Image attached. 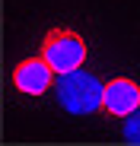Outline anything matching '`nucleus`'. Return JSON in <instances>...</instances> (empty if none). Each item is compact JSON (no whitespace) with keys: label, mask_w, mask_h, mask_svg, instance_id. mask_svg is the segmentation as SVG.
<instances>
[{"label":"nucleus","mask_w":140,"mask_h":146,"mask_svg":"<svg viewBox=\"0 0 140 146\" xmlns=\"http://www.w3.org/2000/svg\"><path fill=\"white\" fill-rule=\"evenodd\" d=\"M54 89H57L61 108H67L70 114H92L102 108V99H105V86L83 67L73 73H61Z\"/></svg>","instance_id":"f257e3e1"},{"label":"nucleus","mask_w":140,"mask_h":146,"mask_svg":"<svg viewBox=\"0 0 140 146\" xmlns=\"http://www.w3.org/2000/svg\"><path fill=\"white\" fill-rule=\"evenodd\" d=\"M38 54L61 76V73H73V70H80L86 64L89 48H86V38L80 32H73V29H48L45 38H41Z\"/></svg>","instance_id":"f03ea898"},{"label":"nucleus","mask_w":140,"mask_h":146,"mask_svg":"<svg viewBox=\"0 0 140 146\" xmlns=\"http://www.w3.org/2000/svg\"><path fill=\"white\" fill-rule=\"evenodd\" d=\"M54 76L57 73L51 70V64L45 60L41 54L38 57H26V60H19L13 67V86L22 95H32V99H38V95L48 92L54 86Z\"/></svg>","instance_id":"7ed1b4c3"},{"label":"nucleus","mask_w":140,"mask_h":146,"mask_svg":"<svg viewBox=\"0 0 140 146\" xmlns=\"http://www.w3.org/2000/svg\"><path fill=\"white\" fill-rule=\"evenodd\" d=\"M140 108V86L131 76H115L105 83V99H102V111L115 114V117H131Z\"/></svg>","instance_id":"20e7f679"},{"label":"nucleus","mask_w":140,"mask_h":146,"mask_svg":"<svg viewBox=\"0 0 140 146\" xmlns=\"http://www.w3.org/2000/svg\"><path fill=\"white\" fill-rule=\"evenodd\" d=\"M124 137H127V143H140V108L131 117H124Z\"/></svg>","instance_id":"39448f33"}]
</instances>
